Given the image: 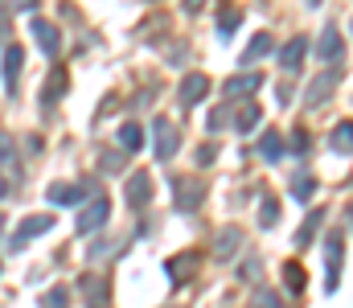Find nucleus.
Returning <instances> with one entry per match:
<instances>
[{
    "instance_id": "obj_17",
    "label": "nucleus",
    "mask_w": 353,
    "mask_h": 308,
    "mask_svg": "<svg viewBox=\"0 0 353 308\" xmlns=\"http://www.w3.org/2000/svg\"><path fill=\"white\" fill-rule=\"evenodd\" d=\"M329 148H333L337 156H350V148H353V123H350V119H341V123L333 127V136H329Z\"/></svg>"
},
{
    "instance_id": "obj_38",
    "label": "nucleus",
    "mask_w": 353,
    "mask_h": 308,
    "mask_svg": "<svg viewBox=\"0 0 353 308\" xmlns=\"http://www.w3.org/2000/svg\"><path fill=\"white\" fill-rule=\"evenodd\" d=\"M0 45H8V25L0 21Z\"/></svg>"
},
{
    "instance_id": "obj_11",
    "label": "nucleus",
    "mask_w": 353,
    "mask_h": 308,
    "mask_svg": "<svg viewBox=\"0 0 353 308\" xmlns=\"http://www.w3.org/2000/svg\"><path fill=\"white\" fill-rule=\"evenodd\" d=\"M33 37H37V45H41L50 58L62 50V33H58V25H50V21H41V17H33Z\"/></svg>"
},
{
    "instance_id": "obj_27",
    "label": "nucleus",
    "mask_w": 353,
    "mask_h": 308,
    "mask_svg": "<svg viewBox=\"0 0 353 308\" xmlns=\"http://www.w3.org/2000/svg\"><path fill=\"white\" fill-rule=\"evenodd\" d=\"M279 222V202L275 198H263V205H259V226H275Z\"/></svg>"
},
{
    "instance_id": "obj_31",
    "label": "nucleus",
    "mask_w": 353,
    "mask_h": 308,
    "mask_svg": "<svg viewBox=\"0 0 353 308\" xmlns=\"http://www.w3.org/2000/svg\"><path fill=\"white\" fill-rule=\"evenodd\" d=\"M230 111H234V107H218V111H210V119H205V127H210V132H222V127L230 123Z\"/></svg>"
},
{
    "instance_id": "obj_30",
    "label": "nucleus",
    "mask_w": 353,
    "mask_h": 308,
    "mask_svg": "<svg viewBox=\"0 0 353 308\" xmlns=\"http://www.w3.org/2000/svg\"><path fill=\"white\" fill-rule=\"evenodd\" d=\"M239 21H243V12H234V8H230V4H226V8H222V17H218V29H222V33H226V37H230V33H234V25H239Z\"/></svg>"
},
{
    "instance_id": "obj_4",
    "label": "nucleus",
    "mask_w": 353,
    "mask_h": 308,
    "mask_svg": "<svg viewBox=\"0 0 353 308\" xmlns=\"http://www.w3.org/2000/svg\"><path fill=\"white\" fill-rule=\"evenodd\" d=\"M107 218H111V202H107V198H94V202L74 218V230H79V234H94L99 226H107Z\"/></svg>"
},
{
    "instance_id": "obj_39",
    "label": "nucleus",
    "mask_w": 353,
    "mask_h": 308,
    "mask_svg": "<svg viewBox=\"0 0 353 308\" xmlns=\"http://www.w3.org/2000/svg\"><path fill=\"white\" fill-rule=\"evenodd\" d=\"M4 194H8V181H4V177H0V198H4Z\"/></svg>"
},
{
    "instance_id": "obj_7",
    "label": "nucleus",
    "mask_w": 353,
    "mask_h": 308,
    "mask_svg": "<svg viewBox=\"0 0 353 308\" xmlns=\"http://www.w3.org/2000/svg\"><path fill=\"white\" fill-rule=\"evenodd\" d=\"M21 66H25V50H21L17 41H8V50H4V91H8V95H17Z\"/></svg>"
},
{
    "instance_id": "obj_32",
    "label": "nucleus",
    "mask_w": 353,
    "mask_h": 308,
    "mask_svg": "<svg viewBox=\"0 0 353 308\" xmlns=\"http://www.w3.org/2000/svg\"><path fill=\"white\" fill-rule=\"evenodd\" d=\"M288 148H292V152H300V156H304V152H308V148H312V136H308V127H296V132H292V144H288Z\"/></svg>"
},
{
    "instance_id": "obj_33",
    "label": "nucleus",
    "mask_w": 353,
    "mask_h": 308,
    "mask_svg": "<svg viewBox=\"0 0 353 308\" xmlns=\"http://www.w3.org/2000/svg\"><path fill=\"white\" fill-rule=\"evenodd\" d=\"M37 4H41V0H0L4 12H33Z\"/></svg>"
},
{
    "instance_id": "obj_26",
    "label": "nucleus",
    "mask_w": 353,
    "mask_h": 308,
    "mask_svg": "<svg viewBox=\"0 0 353 308\" xmlns=\"http://www.w3.org/2000/svg\"><path fill=\"white\" fill-rule=\"evenodd\" d=\"M251 308H283V300H279L271 288H255V296H251Z\"/></svg>"
},
{
    "instance_id": "obj_9",
    "label": "nucleus",
    "mask_w": 353,
    "mask_h": 308,
    "mask_svg": "<svg viewBox=\"0 0 353 308\" xmlns=\"http://www.w3.org/2000/svg\"><path fill=\"white\" fill-rule=\"evenodd\" d=\"M337 83H341V74H337V70H325V74H316V79H312V87H308V95H304V103H308V107L325 103L333 91H337Z\"/></svg>"
},
{
    "instance_id": "obj_10",
    "label": "nucleus",
    "mask_w": 353,
    "mask_h": 308,
    "mask_svg": "<svg viewBox=\"0 0 353 308\" xmlns=\"http://www.w3.org/2000/svg\"><path fill=\"white\" fill-rule=\"evenodd\" d=\"M152 202V177L148 173H132L128 177V205L132 209H140V205Z\"/></svg>"
},
{
    "instance_id": "obj_40",
    "label": "nucleus",
    "mask_w": 353,
    "mask_h": 308,
    "mask_svg": "<svg viewBox=\"0 0 353 308\" xmlns=\"http://www.w3.org/2000/svg\"><path fill=\"white\" fill-rule=\"evenodd\" d=\"M0 226H4V214H0Z\"/></svg>"
},
{
    "instance_id": "obj_22",
    "label": "nucleus",
    "mask_w": 353,
    "mask_h": 308,
    "mask_svg": "<svg viewBox=\"0 0 353 308\" xmlns=\"http://www.w3.org/2000/svg\"><path fill=\"white\" fill-rule=\"evenodd\" d=\"M321 222H325V209H308V222L296 230V243H300V247H312V238H316Z\"/></svg>"
},
{
    "instance_id": "obj_1",
    "label": "nucleus",
    "mask_w": 353,
    "mask_h": 308,
    "mask_svg": "<svg viewBox=\"0 0 353 308\" xmlns=\"http://www.w3.org/2000/svg\"><path fill=\"white\" fill-rule=\"evenodd\" d=\"M205 198V177H173V205L181 214H193Z\"/></svg>"
},
{
    "instance_id": "obj_35",
    "label": "nucleus",
    "mask_w": 353,
    "mask_h": 308,
    "mask_svg": "<svg viewBox=\"0 0 353 308\" xmlns=\"http://www.w3.org/2000/svg\"><path fill=\"white\" fill-rule=\"evenodd\" d=\"M214 156H218V148H214V144H205V148H197V165H210Z\"/></svg>"
},
{
    "instance_id": "obj_19",
    "label": "nucleus",
    "mask_w": 353,
    "mask_h": 308,
    "mask_svg": "<svg viewBox=\"0 0 353 308\" xmlns=\"http://www.w3.org/2000/svg\"><path fill=\"white\" fill-rule=\"evenodd\" d=\"M259 156H263V161H271V165H275V161L283 156V136H279L275 127H271V132H263V136H259Z\"/></svg>"
},
{
    "instance_id": "obj_18",
    "label": "nucleus",
    "mask_w": 353,
    "mask_h": 308,
    "mask_svg": "<svg viewBox=\"0 0 353 308\" xmlns=\"http://www.w3.org/2000/svg\"><path fill=\"white\" fill-rule=\"evenodd\" d=\"M263 87V74H239V79H230L226 83V95L234 99V95H255Z\"/></svg>"
},
{
    "instance_id": "obj_14",
    "label": "nucleus",
    "mask_w": 353,
    "mask_h": 308,
    "mask_svg": "<svg viewBox=\"0 0 353 308\" xmlns=\"http://www.w3.org/2000/svg\"><path fill=\"white\" fill-rule=\"evenodd\" d=\"M304 54H308V37H292V41L279 50V66H283V70H296V66L304 62Z\"/></svg>"
},
{
    "instance_id": "obj_15",
    "label": "nucleus",
    "mask_w": 353,
    "mask_h": 308,
    "mask_svg": "<svg viewBox=\"0 0 353 308\" xmlns=\"http://www.w3.org/2000/svg\"><path fill=\"white\" fill-rule=\"evenodd\" d=\"M62 95H66V70H62V66H54V70H50V83H46V91H41V103H46V107H54Z\"/></svg>"
},
{
    "instance_id": "obj_23",
    "label": "nucleus",
    "mask_w": 353,
    "mask_h": 308,
    "mask_svg": "<svg viewBox=\"0 0 353 308\" xmlns=\"http://www.w3.org/2000/svg\"><path fill=\"white\" fill-rule=\"evenodd\" d=\"M283 284H288V292H296V296L304 292V267H300L296 259H288V263H283Z\"/></svg>"
},
{
    "instance_id": "obj_3",
    "label": "nucleus",
    "mask_w": 353,
    "mask_h": 308,
    "mask_svg": "<svg viewBox=\"0 0 353 308\" xmlns=\"http://www.w3.org/2000/svg\"><path fill=\"white\" fill-rule=\"evenodd\" d=\"M46 230H54V214H33V218H25V222L17 226V234H12V251H25L29 238H37V234H46Z\"/></svg>"
},
{
    "instance_id": "obj_6",
    "label": "nucleus",
    "mask_w": 353,
    "mask_h": 308,
    "mask_svg": "<svg viewBox=\"0 0 353 308\" xmlns=\"http://www.w3.org/2000/svg\"><path fill=\"white\" fill-rule=\"evenodd\" d=\"M197 267H201V255H197V251H181V255H173V259L165 263V271H169L173 284H185Z\"/></svg>"
},
{
    "instance_id": "obj_41",
    "label": "nucleus",
    "mask_w": 353,
    "mask_h": 308,
    "mask_svg": "<svg viewBox=\"0 0 353 308\" xmlns=\"http://www.w3.org/2000/svg\"><path fill=\"white\" fill-rule=\"evenodd\" d=\"M90 308H103V305H90Z\"/></svg>"
},
{
    "instance_id": "obj_8",
    "label": "nucleus",
    "mask_w": 353,
    "mask_h": 308,
    "mask_svg": "<svg viewBox=\"0 0 353 308\" xmlns=\"http://www.w3.org/2000/svg\"><path fill=\"white\" fill-rule=\"evenodd\" d=\"M87 194H94V181H83V185H50V202L54 205H79Z\"/></svg>"
},
{
    "instance_id": "obj_24",
    "label": "nucleus",
    "mask_w": 353,
    "mask_h": 308,
    "mask_svg": "<svg viewBox=\"0 0 353 308\" xmlns=\"http://www.w3.org/2000/svg\"><path fill=\"white\" fill-rule=\"evenodd\" d=\"M312 194H316V181H312L308 173L292 177V198H296V202H312Z\"/></svg>"
},
{
    "instance_id": "obj_28",
    "label": "nucleus",
    "mask_w": 353,
    "mask_h": 308,
    "mask_svg": "<svg viewBox=\"0 0 353 308\" xmlns=\"http://www.w3.org/2000/svg\"><path fill=\"white\" fill-rule=\"evenodd\" d=\"M99 165H103L107 173H119V169L128 165V152H123V148H119V152H103V156H99Z\"/></svg>"
},
{
    "instance_id": "obj_36",
    "label": "nucleus",
    "mask_w": 353,
    "mask_h": 308,
    "mask_svg": "<svg viewBox=\"0 0 353 308\" xmlns=\"http://www.w3.org/2000/svg\"><path fill=\"white\" fill-rule=\"evenodd\" d=\"M259 276V263L255 259H247V267H243V280H255Z\"/></svg>"
},
{
    "instance_id": "obj_29",
    "label": "nucleus",
    "mask_w": 353,
    "mask_h": 308,
    "mask_svg": "<svg viewBox=\"0 0 353 308\" xmlns=\"http://www.w3.org/2000/svg\"><path fill=\"white\" fill-rule=\"evenodd\" d=\"M70 305V292L66 288H50L46 296H41V308H66Z\"/></svg>"
},
{
    "instance_id": "obj_20",
    "label": "nucleus",
    "mask_w": 353,
    "mask_h": 308,
    "mask_svg": "<svg viewBox=\"0 0 353 308\" xmlns=\"http://www.w3.org/2000/svg\"><path fill=\"white\" fill-rule=\"evenodd\" d=\"M263 54H271V33H255V37H251V45L243 50V58H239V62H243V66H251V62H259Z\"/></svg>"
},
{
    "instance_id": "obj_13",
    "label": "nucleus",
    "mask_w": 353,
    "mask_h": 308,
    "mask_svg": "<svg viewBox=\"0 0 353 308\" xmlns=\"http://www.w3.org/2000/svg\"><path fill=\"white\" fill-rule=\"evenodd\" d=\"M239 243H243V230L239 226H222L218 238H214V259H230L239 251Z\"/></svg>"
},
{
    "instance_id": "obj_5",
    "label": "nucleus",
    "mask_w": 353,
    "mask_h": 308,
    "mask_svg": "<svg viewBox=\"0 0 353 308\" xmlns=\"http://www.w3.org/2000/svg\"><path fill=\"white\" fill-rule=\"evenodd\" d=\"M205 95H210V79L205 74H185L181 87H176V103L181 107H193V103H201Z\"/></svg>"
},
{
    "instance_id": "obj_37",
    "label": "nucleus",
    "mask_w": 353,
    "mask_h": 308,
    "mask_svg": "<svg viewBox=\"0 0 353 308\" xmlns=\"http://www.w3.org/2000/svg\"><path fill=\"white\" fill-rule=\"evenodd\" d=\"M201 4H205V0H185V12H197Z\"/></svg>"
},
{
    "instance_id": "obj_25",
    "label": "nucleus",
    "mask_w": 353,
    "mask_h": 308,
    "mask_svg": "<svg viewBox=\"0 0 353 308\" xmlns=\"http://www.w3.org/2000/svg\"><path fill=\"white\" fill-rule=\"evenodd\" d=\"M79 288L87 292L90 300H107V280H99V276H87V280H83Z\"/></svg>"
},
{
    "instance_id": "obj_16",
    "label": "nucleus",
    "mask_w": 353,
    "mask_h": 308,
    "mask_svg": "<svg viewBox=\"0 0 353 308\" xmlns=\"http://www.w3.org/2000/svg\"><path fill=\"white\" fill-rule=\"evenodd\" d=\"M259 119H263V111H259L255 103H243V107L230 115V123H234L239 132H255V127H259Z\"/></svg>"
},
{
    "instance_id": "obj_34",
    "label": "nucleus",
    "mask_w": 353,
    "mask_h": 308,
    "mask_svg": "<svg viewBox=\"0 0 353 308\" xmlns=\"http://www.w3.org/2000/svg\"><path fill=\"white\" fill-rule=\"evenodd\" d=\"M12 161H17V148H12V140L0 132V165H12Z\"/></svg>"
},
{
    "instance_id": "obj_12",
    "label": "nucleus",
    "mask_w": 353,
    "mask_h": 308,
    "mask_svg": "<svg viewBox=\"0 0 353 308\" xmlns=\"http://www.w3.org/2000/svg\"><path fill=\"white\" fill-rule=\"evenodd\" d=\"M341 50H345V37H341V29H337V25H325L316 54H321L325 62H333V58H341Z\"/></svg>"
},
{
    "instance_id": "obj_21",
    "label": "nucleus",
    "mask_w": 353,
    "mask_h": 308,
    "mask_svg": "<svg viewBox=\"0 0 353 308\" xmlns=\"http://www.w3.org/2000/svg\"><path fill=\"white\" fill-rule=\"evenodd\" d=\"M119 148L123 152H140L144 148V127L140 123H123L119 127Z\"/></svg>"
},
{
    "instance_id": "obj_2",
    "label": "nucleus",
    "mask_w": 353,
    "mask_h": 308,
    "mask_svg": "<svg viewBox=\"0 0 353 308\" xmlns=\"http://www.w3.org/2000/svg\"><path fill=\"white\" fill-rule=\"evenodd\" d=\"M176 148H181V132L161 115V119L152 123V152H157V161H173Z\"/></svg>"
}]
</instances>
